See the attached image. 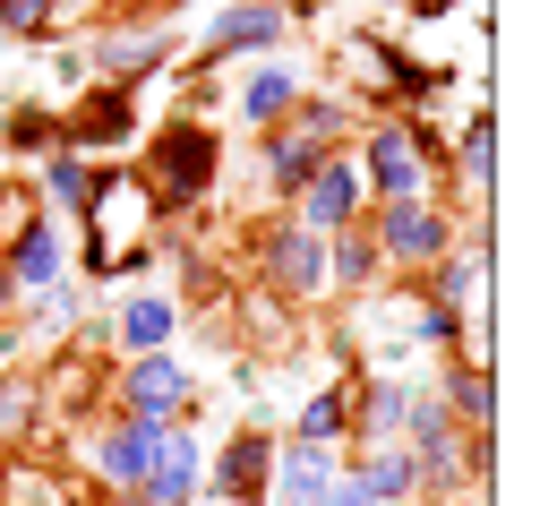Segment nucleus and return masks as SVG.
Instances as JSON below:
<instances>
[{
  "label": "nucleus",
  "mask_w": 557,
  "mask_h": 506,
  "mask_svg": "<svg viewBox=\"0 0 557 506\" xmlns=\"http://www.w3.org/2000/svg\"><path fill=\"white\" fill-rule=\"evenodd\" d=\"M404 412H412V386L404 378H369L360 404H351V430L369 437V446H386V437H404Z\"/></svg>",
  "instance_id": "nucleus-16"
},
{
  "label": "nucleus",
  "mask_w": 557,
  "mask_h": 506,
  "mask_svg": "<svg viewBox=\"0 0 557 506\" xmlns=\"http://www.w3.org/2000/svg\"><path fill=\"white\" fill-rule=\"evenodd\" d=\"M463 181H472V198H488V181H497V129H488V112L463 121Z\"/></svg>",
  "instance_id": "nucleus-22"
},
{
  "label": "nucleus",
  "mask_w": 557,
  "mask_h": 506,
  "mask_svg": "<svg viewBox=\"0 0 557 506\" xmlns=\"http://www.w3.org/2000/svg\"><path fill=\"white\" fill-rule=\"evenodd\" d=\"M86 215V267L95 275H129L154 258V240H146V215H154V198H146V181H121V172H95V198L77 207Z\"/></svg>",
  "instance_id": "nucleus-1"
},
{
  "label": "nucleus",
  "mask_w": 557,
  "mask_h": 506,
  "mask_svg": "<svg viewBox=\"0 0 557 506\" xmlns=\"http://www.w3.org/2000/svg\"><path fill=\"white\" fill-rule=\"evenodd\" d=\"M344 430H351V395H309L292 421V437H318V446H335Z\"/></svg>",
  "instance_id": "nucleus-23"
},
{
  "label": "nucleus",
  "mask_w": 557,
  "mask_h": 506,
  "mask_svg": "<svg viewBox=\"0 0 557 506\" xmlns=\"http://www.w3.org/2000/svg\"><path fill=\"white\" fill-rule=\"evenodd\" d=\"M154 437H163V421L121 412L112 430L95 437V481H112V490H138V472H146V455H154Z\"/></svg>",
  "instance_id": "nucleus-14"
},
{
  "label": "nucleus",
  "mask_w": 557,
  "mask_h": 506,
  "mask_svg": "<svg viewBox=\"0 0 557 506\" xmlns=\"http://www.w3.org/2000/svg\"><path fill=\"white\" fill-rule=\"evenodd\" d=\"M121 404H129L138 421H181V412H189V369L172 361V353H138L129 378H121Z\"/></svg>",
  "instance_id": "nucleus-10"
},
{
  "label": "nucleus",
  "mask_w": 557,
  "mask_h": 506,
  "mask_svg": "<svg viewBox=\"0 0 557 506\" xmlns=\"http://www.w3.org/2000/svg\"><path fill=\"white\" fill-rule=\"evenodd\" d=\"M86 52H95V70L112 77V86H129V77H146L154 61H163V52H172V44H163V9H154L146 26H103V35L86 44Z\"/></svg>",
  "instance_id": "nucleus-12"
},
{
  "label": "nucleus",
  "mask_w": 557,
  "mask_h": 506,
  "mask_svg": "<svg viewBox=\"0 0 557 506\" xmlns=\"http://www.w3.org/2000/svg\"><path fill=\"white\" fill-rule=\"evenodd\" d=\"M172 326H181V309H172L163 292H138V300L121 309V344H129V353H163Z\"/></svg>",
  "instance_id": "nucleus-19"
},
{
  "label": "nucleus",
  "mask_w": 557,
  "mask_h": 506,
  "mask_svg": "<svg viewBox=\"0 0 557 506\" xmlns=\"http://www.w3.org/2000/svg\"><path fill=\"white\" fill-rule=\"evenodd\" d=\"M326 490H335V455H326L318 437H292V446H275L267 498H283V506H326Z\"/></svg>",
  "instance_id": "nucleus-11"
},
{
  "label": "nucleus",
  "mask_w": 557,
  "mask_h": 506,
  "mask_svg": "<svg viewBox=\"0 0 557 506\" xmlns=\"http://www.w3.org/2000/svg\"><path fill=\"white\" fill-rule=\"evenodd\" d=\"M292 198H300V223H309V232H344V223L360 215V172H351V163H318Z\"/></svg>",
  "instance_id": "nucleus-13"
},
{
  "label": "nucleus",
  "mask_w": 557,
  "mask_h": 506,
  "mask_svg": "<svg viewBox=\"0 0 557 506\" xmlns=\"http://www.w3.org/2000/svg\"><path fill=\"white\" fill-rule=\"evenodd\" d=\"M198 481H207L198 437L163 421V437H154V455H146V472H138V490H129V498H138V506H189V498H198Z\"/></svg>",
  "instance_id": "nucleus-5"
},
{
  "label": "nucleus",
  "mask_w": 557,
  "mask_h": 506,
  "mask_svg": "<svg viewBox=\"0 0 557 506\" xmlns=\"http://www.w3.org/2000/svg\"><path fill=\"white\" fill-rule=\"evenodd\" d=\"M129 129H138V95H129V86H95L70 121H61V146L103 155V146H129Z\"/></svg>",
  "instance_id": "nucleus-9"
},
{
  "label": "nucleus",
  "mask_w": 557,
  "mask_h": 506,
  "mask_svg": "<svg viewBox=\"0 0 557 506\" xmlns=\"http://www.w3.org/2000/svg\"><path fill=\"white\" fill-rule=\"evenodd\" d=\"M52 275H61V232H52L44 215H26V223H17V249H9V284L44 292Z\"/></svg>",
  "instance_id": "nucleus-17"
},
{
  "label": "nucleus",
  "mask_w": 557,
  "mask_h": 506,
  "mask_svg": "<svg viewBox=\"0 0 557 506\" xmlns=\"http://www.w3.org/2000/svg\"><path fill=\"white\" fill-rule=\"evenodd\" d=\"M35 412H44V386H0V446L35 430Z\"/></svg>",
  "instance_id": "nucleus-25"
},
{
  "label": "nucleus",
  "mask_w": 557,
  "mask_h": 506,
  "mask_svg": "<svg viewBox=\"0 0 557 506\" xmlns=\"http://www.w3.org/2000/svg\"><path fill=\"white\" fill-rule=\"evenodd\" d=\"M292 17H300V9H283V0H232V9L207 26V52H198V61H249V52H275L283 35H292Z\"/></svg>",
  "instance_id": "nucleus-4"
},
{
  "label": "nucleus",
  "mask_w": 557,
  "mask_h": 506,
  "mask_svg": "<svg viewBox=\"0 0 557 506\" xmlns=\"http://www.w3.org/2000/svg\"><path fill=\"white\" fill-rule=\"evenodd\" d=\"M335 129H344V121H335L326 103H309V112H300L292 129L275 121V138H267V181H275V189H300V181H309V172L326 163V146H335Z\"/></svg>",
  "instance_id": "nucleus-6"
},
{
  "label": "nucleus",
  "mask_w": 557,
  "mask_h": 506,
  "mask_svg": "<svg viewBox=\"0 0 557 506\" xmlns=\"http://www.w3.org/2000/svg\"><path fill=\"white\" fill-rule=\"evenodd\" d=\"M455 249V223L420 198H386V223H377V258H404V267H429Z\"/></svg>",
  "instance_id": "nucleus-7"
},
{
  "label": "nucleus",
  "mask_w": 557,
  "mask_h": 506,
  "mask_svg": "<svg viewBox=\"0 0 557 506\" xmlns=\"http://www.w3.org/2000/svg\"><path fill=\"white\" fill-rule=\"evenodd\" d=\"M437 267V300L463 318V309H481V292H488V249H463V258H429Z\"/></svg>",
  "instance_id": "nucleus-20"
},
{
  "label": "nucleus",
  "mask_w": 557,
  "mask_h": 506,
  "mask_svg": "<svg viewBox=\"0 0 557 506\" xmlns=\"http://www.w3.org/2000/svg\"><path fill=\"white\" fill-rule=\"evenodd\" d=\"M44 198H52V207H70V215L95 198V163H86L77 146H52V155H44Z\"/></svg>",
  "instance_id": "nucleus-21"
},
{
  "label": "nucleus",
  "mask_w": 557,
  "mask_h": 506,
  "mask_svg": "<svg viewBox=\"0 0 557 506\" xmlns=\"http://www.w3.org/2000/svg\"><path fill=\"white\" fill-rule=\"evenodd\" d=\"M0 146H17V155H52V146H61V121L26 103V112H9V129H0Z\"/></svg>",
  "instance_id": "nucleus-24"
},
{
  "label": "nucleus",
  "mask_w": 557,
  "mask_h": 506,
  "mask_svg": "<svg viewBox=\"0 0 557 506\" xmlns=\"http://www.w3.org/2000/svg\"><path fill=\"white\" fill-rule=\"evenodd\" d=\"M267 284L292 292V300H318V292L335 284V267H326V232H309V223H292L267 240Z\"/></svg>",
  "instance_id": "nucleus-8"
},
{
  "label": "nucleus",
  "mask_w": 557,
  "mask_h": 506,
  "mask_svg": "<svg viewBox=\"0 0 557 506\" xmlns=\"http://www.w3.org/2000/svg\"><path fill=\"white\" fill-rule=\"evenodd\" d=\"M360 189H377V198H429V155H420V138L404 121H377V129H369Z\"/></svg>",
  "instance_id": "nucleus-3"
},
{
  "label": "nucleus",
  "mask_w": 557,
  "mask_h": 506,
  "mask_svg": "<svg viewBox=\"0 0 557 506\" xmlns=\"http://www.w3.org/2000/svg\"><path fill=\"white\" fill-rule=\"evenodd\" d=\"M292 95H300V70H292V61L249 70V86H240V121H249V129H267L275 112H292Z\"/></svg>",
  "instance_id": "nucleus-18"
},
{
  "label": "nucleus",
  "mask_w": 557,
  "mask_h": 506,
  "mask_svg": "<svg viewBox=\"0 0 557 506\" xmlns=\"http://www.w3.org/2000/svg\"><path fill=\"white\" fill-rule=\"evenodd\" d=\"M9 506H70V498H61V481H44V472H9Z\"/></svg>",
  "instance_id": "nucleus-26"
},
{
  "label": "nucleus",
  "mask_w": 557,
  "mask_h": 506,
  "mask_svg": "<svg viewBox=\"0 0 557 506\" xmlns=\"http://www.w3.org/2000/svg\"><path fill=\"white\" fill-rule=\"evenodd\" d=\"M386 506H412V498H386Z\"/></svg>",
  "instance_id": "nucleus-28"
},
{
  "label": "nucleus",
  "mask_w": 557,
  "mask_h": 506,
  "mask_svg": "<svg viewBox=\"0 0 557 506\" xmlns=\"http://www.w3.org/2000/svg\"><path fill=\"white\" fill-rule=\"evenodd\" d=\"M267 472H275V437H267V430H240L223 455H214V498L258 506V498H267Z\"/></svg>",
  "instance_id": "nucleus-15"
},
{
  "label": "nucleus",
  "mask_w": 557,
  "mask_h": 506,
  "mask_svg": "<svg viewBox=\"0 0 557 506\" xmlns=\"http://www.w3.org/2000/svg\"><path fill=\"white\" fill-rule=\"evenodd\" d=\"M214 189V129L207 121H172L154 138V163H146V198L154 207H198Z\"/></svg>",
  "instance_id": "nucleus-2"
},
{
  "label": "nucleus",
  "mask_w": 557,
  "mask_h": 506,
  "mask_svg": "<svg viewBox=\"0 0 557 506\" xmlns=\"http://www.w3.org/2000/svg\"><path fill=\"white\" fill-rule=\"evenodd\" d=\"M189 506H198V498H189ZM207 506H240V498H207Z\"/></svg>",
  "instance_id": "nucleus-27"
},
{
  "label": "nucleus",
  "mask_w": 557,
  "mask_h": 506,
  "mask_svg": "<svg viewBox=\"0 0 557 506\" xmlns=\"http://www.w3.org/2000/svg\"><path fill=\"white\" fill-rule=\"evenodd\" d=\"M86 9H103V0H86Z\"/></svg>",
  "instance_id": "nucleus-29"
}]
</instances>
